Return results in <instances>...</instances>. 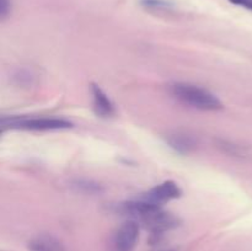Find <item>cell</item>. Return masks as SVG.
Wrapping results in <instances>:
<instances>
[{
  "instance_id": "1",
  "label": "cell",
  "mask_w": 252,
  "mask_h": 251,
  "mask_svg": "<svg viewBox=\"0 0 252 251\" xmlns=\"http://www.w3.org/2000/svg\"><path fill=\"white\" fill-rule=\"evenodd\" d=\"M170 93L179 102L201 111H219L223 102L207 89L189 83H174L170 85Z\"/></svg>"
},
{
  "instance_id": "12",
  "label": "cell",
  "mask_w": 252,
  "mask_h": 251,
  "mask_svg": "<svg viewBox=\"0 0 252 251\" xmlns=\"http://www.w3.org/2000/svg\"><path fill=\"white\" fill-rule=\"evenodd\" d=\"M10 11V0H0V15L2 19L6 17Z\"/></svg>"
},
{
  "instance_id": "9",
  "label": "cell",
  "mask_w": 252,
  "mask_h": 251,
  "mask_svg": "<svg viewBox=\"0 0 252 251\" xmlns=\"http://www.w3.org/2000/svg\"><path fill=\"white\" fill-rule=\"evenodd\" d=\"M142 5L149 9H167L170 2L166 0H142Z\"/></svg>"
},
{
  "instance_id": "2",
  "label": "cell",
  "mask_w": 252,
  "mask_h": 251,
  "mask_svg": "<svg viewBox=\"0 0 252 251\" xmlns=\"http://www.w3.org/2000/svg\"><path fill=\"white\" fill-rule=\"evenodd\" d=\"M1 127H9L11 129L24 130H63L73 127V123L64 118L54 117H11L1 118Z\"/></svg>"
},
{
  "instance_id": "5",
  "label": "cell",
  "mask_w": 252,
  "mask_h": 251,
  "mask_svg": "<svg viewBox=\"0 0 252 251\" xmlns=\"http://www.w3.org/2000/svg\"><path fill=\"white\" fill-rule=\"evenodd\" d=\"M181 194L182 191L179 185L172 180H167V181L161 182L149 189L142 198L147 199L148 202L157 204V206H162L167 202L180 198Z\"/></svg>"
},
{
  "instance_id": "4",
  "label": "cell",
  "mask_w": 252,
  "mask_h": 251,
  "mask_svg": "<svg viewBox=\"0 0 252 251\" xmlns=\"http://www.w3.org/2000/svg\"><path fill=\"white\" fill-rule=\"evenodd\" d=\"M139 239V224L134 220L125 221L111 238V251H134Z\"/></svg>"
},
{
  "instance_id": "3",
  "label": "cell",
  "mask_w": 252,
  "mask_h": 251,
  "mask_svg": "<svg viewBox=\"0 0 252 251\" xmlns=\"http://www.w3.org/2000/svg\"><path fill=\"white\" fill-rule=\"evenodd\" d=\"M139 219L144 224L145 228L149 229L153 235L155 236L161 235L165 231L172 230V229L177 228L180 224L177 217L169 212L162 211L161 207H157V208L147 212Z\"/></svg>"
},
{
  "instance_id": "10",
  "label": "cell",
  "mask_w": 252,
  "mask_h": 251,
  "mask_svg": "<svg viewBox=\"0 0 252 251\" xmlns=\"http://www.w3.org/2000/svg\"><path fill=\"white\" fill-rule=\"evenodd\" d=\"M79 189H85V192H89V193H95V192H100V186L97 185H91L90 182L88 181H78V185H76Z\"/></svg>"
},
{
  "instance_id": "7",
  "label": "cell",
  "mask_w": 252,
  "mask_h": 251,
  "mask_svg": "<svg viewBox=\"0 0 252 251\" xmlns=\"http://www.w3.org/2000/svg\"><path fill=\"white\" fill-rule=\"evenodd\" d=\"M30 251H65L63 244L51 235H39L29 241Z\"/></svg>"
},
{
  "instance_id": "11",
  "label": "cell",
  "mask_w": 252,
  "mask_h": 251,
  "mask_svg": "<svg viewBox=\"0 0 252 251\" xmlns=\"http://www.w3.org/2000/svg\"><path fill=\"white\" fill-rule=\"evenodd\" d=\"M233 5L236 6H241L246 10H250L252 11V0H229Z\"/></svg>"
},
{
  "instance_id": "8",
  "label": "cell",
  "mask_w": 252,
  "mask_h": 251,
  "mask_svg": "<svg viewBox=\"0 0 252 251\" xmlns=\"http://www.w3.org/2000/svg\"><path fill=\"white\" fill-rule=\"evenodd\" d=\"M167 142H169L170 147L180 153H189V150L196 147V142L193 138L189 134H182V133H175V134L169 135Z\"/></svg>"
},
{
  "instance_id": "6",
  "label": "cell",
  "mask_w": 252,
  "mask_h": 251,
  "mask_svg": "<svg viewBox=\"0 0 252 251\" xmlns=\"http://www.w3.org/2000/svg\"><path fill=\"white\" fill-rule=\"evenodd\" d=\"M91 95H93L94 110L101 117H110L115 113L112 101L107 96V94L102 90L98 85L93 84L91 85Z\"/></svg>"
}]
</instances>
